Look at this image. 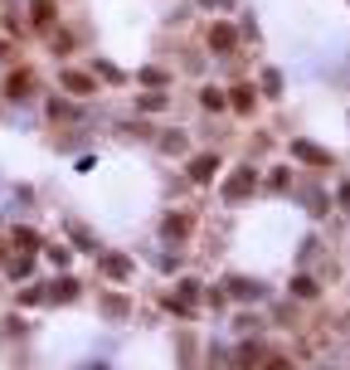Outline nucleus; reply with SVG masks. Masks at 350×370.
Masks as SVG:
<instances>
[{
  "label": "nucleus",
  "instance_id": "nucleus-1",
  "mask_svg": "<svg viewBox=\"0 0 350 370\" xmlns=\"http://www.w3.org/2000/svg\"><path fill=\"white\" fill-rule=\"evenodd\" d=\"M253 185H258V181H253V166H239V171H233V176L224 181V200H229V205H239Z\"/></svg>",
  "mask_w": 350,
  "mask_h": 370
},
{
  "label": "nucleus",
  "instance_id": "nucleus-2",
  "mask_svg": "<svg viewBox=\"0 0 350 370\" xmlns=\"http://www.w3.org/2000/svg\"><path fill=\"white\" fill-rule=\"evenodd\" d=\"M292 156H297V161H312V166H331V151H321L312 141H292Z\"/></svg>",
  "mask_w": 350,
  "mask_h": 370
},
{
  "label": "nucleus",
  "instance_id": "nucleus-3",
  "mask_svg": "<svg viewBox=\"0 0 350 370\" xmlns=\"http://www.w3.org/2000/svg\"><path fill=\"white\" fill-rule=\"evenodd\" d=\"M214 171H219V156H209V151L190 161V181H200V185H205V181H214Z\"/></svg>",
  "mask_w": 350,
  "mask_h": 370
},
{
  "label": "nucleus",
  "instance_id": "nucleus-4",
  "mask_svg": "<svg viewBox=\"0 0 350 370\" xmlns=\"http://www.w3.org/2000/svg\"><path fill=\"white\" fill-rule=\"evenodd\" d=\"M30 88H34V73L30 69H20V73L5 78V97H30Z\"/></svg>",
  "mask_w": 350,
  "mask_h": 370
},
{
  "label": "nucleus",
  "instance_id": "nucleus-5",
  "mask_svg": "<svg viewBox=\"0 0 350 370\" xmlns=\"http://www.w3.org/2000/svg\"><path fill=\"white\" fill-rule=\"evenodd\" d=\"M233 39H239V34H233V25H214V30H209V49H214V54H229Z\"/></svg>",
  "mask_w": 350,
  "mask_h": 370
},
{
  "label": "nucleus",
  "instance_id": "nucleus-6",
  "mask_svg": "<svg viewBox=\"0 0 350 370\" xmlns=\"http://www.w3.org/2000/svg\"><path fill=\"white\" fill-rule=\"evenodd\" d=\"M64 88L78 93V97H88V93H93V78H88V73H64Z\"/></svg>",
  "mask_w": 350,
  "mask_h": 370
},
{
  "label": "nucleus",
  "instance_id": "nucleus-7",
  "mask_svg": "<svg viewBox=\"0 0 350 370\" xmlns=\"http://www.w3.org/2000/svg\"><path fill=\"white\" fill-rule=\"evenodd\" d=\"M233 108H239V113H253V88H233Z\"/></svg>",
  "mask_w": 350,
  "mask_h": 370
},
{
  "label": "nucleus",
  "instance_id": "nucleus-8",
  "mask_svg": "<svg viewBox=\"0 0 350 370\" xmlns=\"http://www.w3.org/2000/svg\"><path fill=\"white\" fill-rule=\"evenodd\" d=\"M15 244H20V253H34L39 248V234L34 229H15Z\"/></svg>",
  "mask_w": 350,
  "mask_h": 370
},
{
  "label": "nucleus",
  "instance_id": "nucleus-9",
  "mask_svg": "<svg viewBox=\"0 0 350 370\" xmlns=\"http://www.w3.org/2000/svg\"><path fill=\"white\" fill-rule=\"evenodd\" d=\"M54 297H58V302H73V297H78V283H73V278H64V283H54Z\"/></svg>",
  "mask_w": 350,
  "mask_h": 370
},
{
  "label": "nucleus",
  "instance_id": "nucleus-10",
  "mask_svg": "<svg viewBox=\"0 0 350 370\" xmlns=\"http://www.w3.org/2000/svg\"><path fill=\"white\" fill-rule=\"evenodd\" d=\"M200 102H205V108H214V113H219V108H224V102H229V97H224L219 88H205V93H200Z\"/></svg>",
  "mask_w": 350,
  "mask_h": 370
},
{
  "label": "nucleus",
  "instance_id": "nucleus-11",
  "mask_svg": "<svg viewBox=\"0 0 350 370\" xmlns=\"http://www.w3.org/2000/svg\"><path fill=\"white\" fill-rule=\"evenodd\" d=\"M49 15H54V0H34V25H49Z\"/></svg>",
  "mask_w": 350,
  "mask_h": 370
},
{
  "label": "nucleus",
  "instance_id": "nucleus-12",
  "mask_svg": "<svg viewBox=\"0 0 350 370\" xmlns=\"http://www.w3.org/2000/svg\"><path fill=\"white\" fill-rule=\"evenodd\" d=\"M292 292H297V297H316V283L312 278H292Z\"/></svg>",
  "mask_w": 350,
  "mask_h": 370
},
{
  "label": "nucleus",
  "instance_id": "nucleus-13",
  "mask_svg": "<svg viewBox=\"0 0 350 370\" xmlns=\"http://www.w3.org/2000/svg\"><path fill=\"white\" fill-rule=\"evenodd\" d=\"M107 273H112V278H127L132 263H127V258H107Z\"/></svg>",
  "mask_w": 350,
  "mask_h": 370
},
{
  "label": "nucleus",
  "instance_id": "nucleus-14",
  "mask_svg": "<svg viewBox=\"0 0 350 370\" xmlns=\"http://www.w3.org/2000/svg\"><path fill=\"white\" fill-rule=\"evenodd\" d=\"M185 229H190L185 215H170V220H165V234H185Z\"/></svg>",
  "mask_w": 350,
  "mask_h": 370
},
{
  "label": "nucleus",
  "instance_id": "nucleus-15",
  "mask_svg": "<svg viewBox=\"0 0 350 370\" xmlns=\"http://www.w3.org/2000/svg\"><path fill=\"white\" fill-rule=\"evenodd\" d=\"M233 297H258V283H244V278H233Z\"/></svg>",
  "mask_w": 350,
  "mask_h": 370
},
{
  "label": "nucleus",
  "instance_id": "nucleus-16",
  "mask_svg": "<svg viewBox=\"0 0 350 370\" xmlns=\"http://www.w3.org/2000/svg\"><path fill=\"white\" fill-rule=\"evenodd\" d=\"M253 365H258V351L244 346V351H239V370H253Z\"/></svg>",
  "mask_w": 350,
  "mask_h": 370
}]
</instances>
